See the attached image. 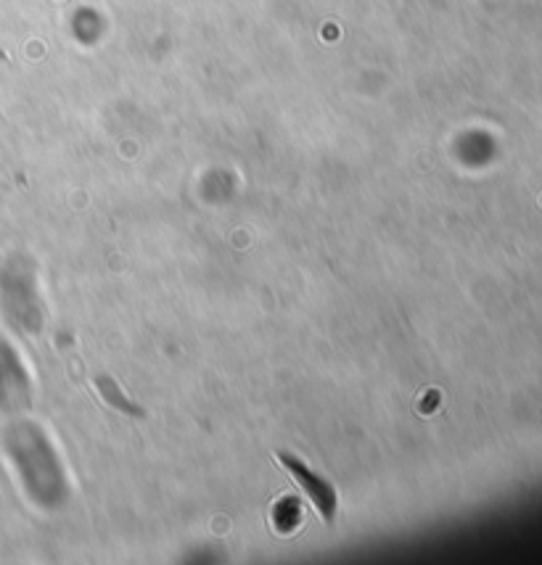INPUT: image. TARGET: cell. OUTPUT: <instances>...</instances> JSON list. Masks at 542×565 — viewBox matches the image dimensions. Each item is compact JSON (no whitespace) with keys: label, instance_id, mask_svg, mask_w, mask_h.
Segmentation results:
<instances>
[{"label":"cell","instance_id":"cell-1","mask_svg":"<svg viewBox=\"0 0 542 565\" xmlns=\"http://www.w3.org/2000/svg\"><path fill=\"white\" fill-rule=\"evenodd\" d=\"M278 460L283 463V468L289 470L291 478H297V484L305 489V494L310 497V502L315 505L318 515L326 523L334 521L336 515V492L334 486L328 484L326 478L318 476L315 470L307 468L299 457L289 455V452H278Z\"/></svg>","mask_w":542,"mask_h":565}]
</instances>
